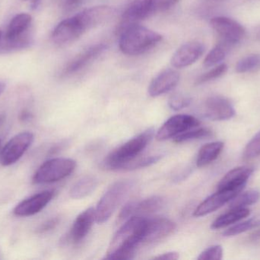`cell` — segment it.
I'll use <instances>...</instances> for the list:
<instances>
[{"label": "cell", "instance_id": "cell-1", "mask_svg": "<svg viewBox=\"0 0 260 260\" xmlns=\"http://www.w3.org/2000/svg\"><path fill=\"white\" fill-rule=\"evenodd\" d=\"M147 218L133 216L119 229L110 244L105 259H132L136 249L142 244Z\"/></svg>", "mask_w": 260, "mask_h": 260}, {"label": "cell", "instance_id": "cell-2", "mask_svg": "<svg viewBox=\"0 0 260 260\" xmlns=\"http://www.w3.org/2000/svg\"><path fill=\"white\" fill-rule=\"evenodd\" d=\"M162 38L157 32L133 23L125 26L122 31L119 47L124 54L137 56L155 47Z\"/></svg>", "mask_w": 260, "mask_h": 260}, {"label": "cell", "instance_id": "cell-3", "mask_svg": "<svg viewBox=\"0 0 260 260\" xmlns=\"http://www.w3.org/2000/svg\"><path fill=\"white\" fill-rule=\"evenodd\" d=\"M154 134V129L149 128L114 150L105 159V167L113 170L123 169L125 165L134 160L144 151Z\"/></svg>", "mask_w": 260, "mask_h": 260}, {"label": "cell", "instance_id": "cell-4", "mask_svg": "<svg viewBox=\"0 0 260 260\" xmlns=\"http://www.w3.org/2000/svg\"><path fill=\"white\" fill-rule=\"evenodd\" d=\"M133 188V183L130 180L114 183L104 194L95 209L96 222L103 224L108 221Z\"/></svg>", "mask_w": 260, "mask_h": 260}, {"label": "cell", "instance_id": "cell-5", "mask_svg": "<svg viewBox=\"0 0 260 260\" xmlns=\"http://www.w3.org/2000/svg\"><path fill=\"white\" fill-rule=\"evenodd\" d=\"M179 0H133L123 15L126 26L174 7Z\"/></svg>", "mask_w": 260, "mask_h": 260}, {"label": "cell", "instance_id": "cell-6", "mask_svg": "<svg viewBox=\"0 0 260 260\" xmlns=\"http://www.w3.org/2000/svg\"><path fill=\"white\" fill-rule=\"evenodd\" d=\"M75 160L69 158H53L44 162L33 177L35 184L56 183L73 174L76 169Z\"/></svg>", "mask_w": 260, "mask_h": 260}, {"label": "cell", "instance_id": "cell-7", "mask_svg": "<svg viewBox=\"0 0 260 260\" xmlns=\"http://www.w3.org/2000/svg\"><path fill=\"white\" fill-rule=\"evenodd\" d=\"M35 136L31 132L24 131L11 138L0 150V164L9 166L20 160L31 146Z\"/></svg>", "mask_w": 260, "mask_h": 260}, {"label": "cell", "instance_id": "cell-8", "mask_svg": "<svg viewBox=\"0 0 260 260\" xmlns=\"http://www.w3.org/2000/svg\"><path fill=\"white\" fill-rule=\"evenodd\" d=\"M210 25L220 38L219 42L232 46L238 44L245 37V28L235 20L227 17H215Z\"/></svg>", "mask_w": 260, "mask_h": 260}, {"label": "cell", "instance_id": "cell-9", "mask_svg": "<svg viewBox=\"0 0 260 260\" xmlns=\"http://www.w3.org/2000/svg\"><path fill=\"white\" fill-rule=\"evenodd\" d=\"M88 31L79 14L62 20L52 33L53 42L59 45L70 44Z\"/></svg>", "mask_w": 260, "mask_h": 260}, {"label": "cell", "instance_id": "cell-10", "mask_svg": "<svg viewBox=\"0 0 260 260\" xmlns=\"http://www.w3.org/2000/svg\"><path fill=\"white\" fill-rule=\"evenodd\" d=\"M200 122L193 116L177 114L170 118L156 134L157 140L163 141L174 138L179 134L200 126Z\"/></svg>", "mask_w": 260, "mask_h": 260}, {"label": "cell", "instance_id": "cell-11", "mask_svg": "<svg viewBox=\"0 0 260 260\" xmlns=\"http://www.w3.org/2000/svg\"><path fill=\"white\" fill-rule=\"evenodd\" d=\"M176 225L171 220L165 218L147 219L142 235V244H151L160 242L171 235Z\"/></svg>", "mask_w": 260, "mask_h": 260}, {"label": "cell", "instance_id": "cell-12", "mask_svg": "<svg viewBox=\"0 0 260 260\" xmlns=\"http://www.w3.org/2000/svg\"><path fill=\"white\" fill-rule=\"evenodd\" d=\"M53 191L46 190L35 194L18 203L13 210L17 217H30L39 213L53 199Z\"/></svg>", "mask_w": 260, "mask_h": 260}, {"label": "cell", "instance_id": "cell-13", "mask_svg": "<svg viewBox=\"0 0 260 260\" xmlns=\"http://www.w3.org/2000/svg\"><path fill=\"white\" fill-rule=\"evenodd\" d=\"M206 47L203 43L191 41L183 44L173 54L171 64L175 68L189 67L197 62L204 53Z\"/></svg>", "mask_w": 260, "mask_h": 260}, {"label": "cell", "instance_id": "cell-14", "mask_svg": "<svg viewBox=\"0 0 260 260\" xmlns=\"http://www.w3.org/2000/svg\"><path fill=\"white\" fill-rule=\"evenodd\" d=\"M244 189H224L218 190L216 193L208 197L194 211L195 217H203L212 213L224 205L229 203L232 198L241 193Z\"/></svg>", "mask_w": 260, "mask_h": 260}, {"label": "cell", "instance_id": "cell-15", "mask_svg": "<svg viewBox=\"0 0 260 260\" xmlns=\"http://www.w3.org/2000/svg\"><path fill=\"white\" fill-rule=\"evenodd\" d=\"M108 48L106 44H97L87 48L84 51L81 52L79 55L75 56L67 67L62 70V76H70L83 70L88 64L92 63L97 59Z\"/></svg>", "mask_w": 260, "mask_h": 260}, {"label": "cell", "instance_id": "cell-16", "mask_svg": "<svg viewBox=\"0 0 260 260\" xmlns=\"http://www.w3.org/2000/svg\"><path fill=\"white\" fill-rule=\"evenodd\" d=\"M204 114L212 121L229 120L235 115V110L226 98L212 96L205 102Z\"/></svg>", "mask_w": 260, "mask_h": 260}, {"label": "cell", "instance_id": "cell-17", "mask_svg": "<svg viewBox=\"0 0 260 260\" xmlns=\"http://www.w3.org/2000/svg\"><path fill=\"white\" fill-rule=\"evenodd\" d=\"M180 73L172 69L160 72L151 80L148 86V94L151 97H157L171 91L180 82Z\"/></svg>", "mask_w": 260, "mask_h": 260}, {"label": "cell", "instance_id": "cell-18", "mask_svg": "<svg viewBox=\"0 0 260 260\" xmlns=\"http://www.w3.org/2000/svg\"><path fill=\"white\" fill-rule=\"evenodd\" d=\"M253 169L248 166H240L229 171L220 180L217 186L218 190L244 189L247 180L253 174Z\"/></svg>", "mask_w": 260, "mask_h": 260}, {"label": "cell", "instance_id": "cell-19", "mask_svg": "<svg viewBox=\"0 0 260 260\" xmlns=\"http://www.w3.org/2000/svg\"><path fill=\"white\" fill-rule=\"evenodd\" d=\"M95 221V209L89 208L84 211L75 220L70 234L73 243L78 244L87 236Z\"/></svg>", "mask_w": 260, "mask_h": 260}, {"label": "cell", "instance_id": "cell-20", "mask_svg": "<svg viewBox=\"0 0 260 260\" xmlns=\"http://www.w3.org/2000/svg\"><path fill=\"white\" fill-rule=\"evenodd\" d=\"M32 16L30 14L20 13L15 15L8 26L5 38L15 40L27 32L31 24Z\"/></svg>", "mask_w": 260, "mask_h": 260}, {"label": "cell", "instance_id": "cell-21", "mask_svg": "<svg viewBox=\"0 0 260 260\" xmlns=\"http://www.w3.org/2000/svg\"><path fill=\"white\" fill-rule=\"evenodd\" d=\"M224 146L223 142L216 141L206 143L202 147L197 156V166L203 167L215 161L222 152Z\"/></svg>", "mask_w": 260, "mask_h": 260}, {"label": "cell", "instance_id": "cell-22", "mask_svg": "<svg viewBox=\"0 0 260 260\" xmlns=\"http://www.w3.org/2000/svg\"><path fill=\"white\" fill-rule=\"evenodd\" d=\"M133 216H140L160 210L165 205V201L161 197L152 196L142 201H133Z\"/></svg>", "mask_w": 260, "mask_h": 260}, {"label": "cell", "instance_id": "cell-23", "mask_svg": "<svg viewBox=\"0 0 260 260\" xmlns=\"http://www.w3.org/2000/svg\"><path fill=\"white\" fill-rule=\"evenodd\" d=\"M98 180L91 176H85L78 180L70 190L71 198L81 199L91 193L97 187Z\"/></svg>", "mask_w": 260, "mask_h": 260}, {"label": "cell", "instance_id": "cell-24", "mask_svg": "<svg viewBox=\"0 0 260 260\" xmlns=\"http://www.w3.org/2000/svg\"><path fill=\"white\" fill-rule=\"evenodd\" d=\"M250 214V211L247 208L246 209H233L230 210V212L224 214L218 217L213 223H212L211 227L213 230L223 228V227H228L231 224L238 222L241 220L247 218Z\"/></svg>", "mask_w": 260, "mask_h": 260}, {"label": "cell", "instance_id": "cell-25", "mask_svg": "<svg viewBox=\"0 0 260 260\" xmlns=\"http://www.w3.org/2000/svg\"><path fill=\"white\" fill-rule=\"evenodd\" d=\"M33 44V37L27 32L19 38L15 40L0 39V53L17 51L30 47Z\"/></svg>", "mask_w": 260, "mask_h": 260}, {"label": "cell", "instance_id": "cell-26", "mask_svg": "<svg viewBox=\"0 0 260 260\" xmlns=\"http://www.w3.org/2000/svg\"><path fill=\"white\" fill-rule=\"evenodd\" d=\"M259 192L257 190H250L247 192L239 193L235 198L229 201V208L230 210L233 209H246L247 206L255 204L259 201Z\"/></svg>", "mask_w": 260, "mask_h": 260}, {"label": "cell", "instance_id": "cell-27", "mask_svg": "<svg viewBox=\"0 0 260 260\" xmlns=\"http://www.w3.org/2000/svg\"><path fill=\"white\" fill-rule=\"evenodd\" d=\"M230 47H232L224 43H218L205 58L203 61L204 67L209 68L219 64L225 58Z\"/></svg>", "mask_w": 260, "mask_h": 260}, {"label": "cell", "instance_id": "cell-28", "mask_svg": "<svg viewBox=\"0 0 260 260\" xmlns=\"http://www.w3.org/2000/svg\"><path fill=\"white\" fill-rule=\"evenodd\" d=\"M212 136V131L207 128H200L197 129L188 130L182 134H179L174 137V141L175 143H181L184 142L190 141V140H198V139L206 138Z\"/></svg>", "mask_w": 260, "mask_h": 260}, {"label": "cell", "instance_id": "cell-29", "mask_svg": "<svg viewBox=\"0 0 260 260\" xmlns=\"http://www.w3.org/2000/svg\"><path fill=\"white\" fill-rule=\"evenodd\" d=\"M260 70V54L249 55L241 59L236 66V71L239 73H249Z\"/></svg>", "mask_w": 260, "mask_h": 260}, {"label": "cell", "instance_id": "cell-30", "mask_svg": "<svg viewBox=\"0 0 260 260\" xmlns=\"http://www.w3.org/2000/svg\"><path fill=\"white\" fill-rule=\"evenodd\" d=\"M259 226L260 220L253 218V219L247 220V221H244V222L235 224L233 227H231L230 228L228 229L223 233V235L225 237L235 236V235L244 233V232L251 230V229L255 228V227H259Z\"/></svg>", "mask_w": 260, "mask_h": 260}, {"label": "cell", "instance_id": "cell-31", "mask_svg": "<svg viewBox=\"0 0 260 260\" xmlns=\"http://www.w3.org/2000/svg\"><path fill=\"white\" fill-rule=\"evenodd\" d=\"M228 70V66L226 64H222L220 65L217 66L215 68L212 70H209L207 73L200 76L198 79L196 81L197 85H200V84L205 83V82H209V81L213 80V79H217L220 76H223L225 74Z\"/></svg>", "mask_w": 260, "mask_h": 260}, {"label": "cell", "instance_id": "cell-32", "mask_svg": "<svg viewBox=\"0 0 260 260\" xmlns=\"http://www.w3.org/2000/svg\"><path fill=\"white\" fill-rule=\"evenodd\" d=\"M259 156H260V131L247 143L244 151V157L247 160H251Z\"/></svg>", "mask_w": 260, "mask_h": 260}, {"label": "cell", "instance_id": "cell-33", "mask_svg": "<svg viewBox=\"0 0 260 260\" xmlns=\"http://www.w3.org/2000/svg\"><path fill=\"white\" fill-rule=\"evenodd\" d=\"M160 158H161V156L157 155L144 157V158L136 160V161L134 160L125 165L123 169H139V168L147 167V166H151V165L157 163Z\"/></svg>", "mask_w": 260, "mask_h": 260}, {"label": "cell", "instance_id": "cell-34", "mask_svg": "<svg viewBox=\"0 0 260 260\" xmlns=\"http://www.w3.org/2000/svg\"><path fill=\"white\" fill-rule=\"evenodd\" d=\"M191 103V99L186 97L181 94H174L168 100V105L171 109L179 111L186 107L189 106Z\"/></svg>", "mask_w": 260, "mask_h": 260}, {"label": "cell", "instance_id": "cell-35", "mask_svg": "<svg viewBox=\"0 0 260 260\" xmlns=\"http://www.w3.org/2000/svg\"><path fill=\"white\" fill-rule=\"evenodd\" d=\"M223 249L221 246L215 245L205 250L200 256L198 259L200 260H219L222 259Z\"/></svg>", "mask_w": 260, "mask_h": 260}, {"label": "cell", "instance_id": "cell-36", "mask_svg": "<svg viewBox=\"0 0 260 260\" xmlns=\"http://www.w3.org/2000/svg\"><path fill=\"white\" fill-rule=\"evenodd\" d=\"M59 218H51V219L47 220V221H46L45 222L43 223L38 227L37 232L38 234L47 233V232L53 230L59 224Z\"/></svg>", "mask_w": 260, "mask_h": 260}, {"label": "cell", "instance_id": "cell-37", "mask_svg": "<svg viewBox=\"0 0 260 260\" xmlns=\"http://www.w3.org/2000/svg\"><path fill=\"white\" fill-rule=\"evenodd\" d=\"M178 258V253H175V252H169V253H164V254L160 255V256H156V257H154V259L174 260L177 259Z\"/></svg>", "mask_w": 260, "mask_h": 260}, {"label": "cell", "instance_id": "cell-38", "mask_svg": "<svg viewBox=\"0 0 260 260\" xmlns=\"http://www.w3.org/2000/svg\"><path fill=\"white\" fill-rule=\"evenodd\" d=\"M260 240V228L255 230L250 236V241H257Z\"/></svg>", "mask_w": 260, "mask_h": 260}, {"label": "cell", "instance_id": "cell-39", "mask_svg": "<svg viewBox=\"0 0 260 260\" xmlns=\"http://www.w3.org/2000/svg\"><path fill=\"white\" fill-rule=\"evenodd\" d=\"M41 3V0H31V3H30V9H31L32 10H35V9L39 7Z\"/></svg>", "mask_w": 260, "mask_h": 260}, {"label": "cell", "instance_id": "cell-40", "mask_svg": "<svg viewBox=\"0 0 260 260\" xmlns=\"http://www.w3.org/2000/svg\"><path fill=\"white\" fill-rule=\"evenodd\" d=\"M82 0H67V4L68 6H73L79 4Z\"/></svg>", "mask_w": 260, "mask_h": 260}, {"label": "cell", "instance_id": "cell-41", "mask_svg": "<svg viewBox=\"0 0 260 260\" xmlns=\"http://www.w3.org/2000/svg\"><path fill=\"white\" fill-rule=\"evenodd\" d=\"M6 83H5L4 82H2V81H0V95H1L2 93L5 91V90H6Z\"/></svg>", "mask_w": 260, "mask_h": 260}, {"label": "cell", "instance_id": "cell-42", "mask_svg": "<svg viewBox=\"0 0 260 260\" xmlns=\"http://www.w3.org/2000/svg\"><path fill=\"white\" fill-rule=\"evenodd\" d=\"M2 35H3V32H2L1 30H0V39L2 38Z\"/></svg>", "mask_w": 260, "mask_h": 260}, {"label": "cell", "instance_id": "cell-43", "mask_svg": "<svg viewBox=\"0 0 260 260\" xmlns=\"http://www.w3.org/2000/svg\"><path fill=\"white\" fill-rule=\"evenodd\" d=\"M1 143H2V141H1V140H0V148H1Z\"/></svg>", "mask_w": 260, "mask_h": 260}, {"label": "cell", "instance_id": "cell-44", "mask_svg": "<svg viewBox=\"0 0 260 260\" xmlns=\"http://www.w3.org/2000/svg\"><path fill=\"white\" fill-rule=\"evenodd\" d=\"M24 1H27V0H24Z\"/></svg>", "mask_w": 260, "mask_h": 260}]
</instances>
